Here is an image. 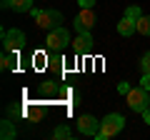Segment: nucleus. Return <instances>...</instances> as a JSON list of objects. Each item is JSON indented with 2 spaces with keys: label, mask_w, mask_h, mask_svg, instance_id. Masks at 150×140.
Returning <instances> with one entry per match:
<instances>
[{
  "label": "nucleus",
  "mask_w": 150,
  "mask_h": 140,
  "mask_svg": "<svg viewBox=\"0 0 150 140\" xmlns=\"http://www.w3.org/2000/svg\"><path fill=\"white\" fill-rule=\"evenodd\" d=\"M123 128H125V118H123L120 113H110V115H105V118L100 120V128H98L95 138H98V140L115 138V135H118Z\"/></svg>",
  "instance_id": "f257e3e1"
},
{
  "label": "nucleus",
  "mask_w": 150,
  "mask_h": 140,
  "mask_svg": "<svg viewBox=\"0 0 150 140\" xmlns=\"http://www.w3.org/2000/svg\"><path fill=\"white\" fill-rule=\"evenodd\" d=\"M30 13L35 18V25L43 28V30H53V28H58L63 23V13H58V10H35L33 8Z\"/></svg>",
  "instance_id": "f03ea898"
},
{
  "label": "nucleus",
  "mask_w": 150,
  "mask_h": 140,
  "mask_svg": "<svg viewBox=\"0 0 150 140\" xmlns=\"http://www.w3.org/2000/svg\"><path fill=\"white\" fill-rule=\"evenodd\" d=\"M148 93L150 90H145L143 85H140V88H130V90L125 93V103H128V108L135 110V113H143V110L148 108V103H150Z\"/></svg>",
  "instance_id": "7ed1b4c3"
},
{
  "label": "nucleus",
  "mask_w": 150,
  "mask_h": 140,
  "mask_svg": "<svg viewBox=\"0 0 150 140\" xmlns=\"http://www.w3.org/2000/svg\"><path fill=\"white\" fill-rule=\"evenodd\" d=\"M23 45H25V33L23 30H18V28L3 30V48H5L8 53H18Z\"/></svg>",
  "instance_id": "20e7f679"
},
{
  "label": "nucleus",
  "mask_w": 150,
  "mask_h": 140,
  "mask_svg": "<svg viewBox=\"0 0 150 140\" xmlns=\"http://www.w3.org/2000/svg\"><path fill=\"white\" fill-rule=\"evenodd\" d=\"M45 43H48V50H63L65 45L70 43V33L58 25V28H53V30L48 33V40H45Z\"/></svg>",
  "instance_id": "39448f33"
},
{
  "label": "nucleus",
  "mask_w": 150,
  "mask_h": 140,
  "mask_svg": "<svg viewBox=\"0 0 150 140\" xmlns=\"http://www.w3.org/2000/svg\"><path fill=\"white\" fill-rule=\"evenodd\" d=\"M98 18H95V10L93 8H83L80 13H78V18H75V30L78 33H90L93 28H95Z\"/></svg>",
  "instance_id": "423d86ee"
},
{
  "label": "nucleus",
  "mask_w": 150,
  "mask_h": 140,
  "mask_svg": "<svg viewBox=\"0 0 150 140\" xmlns=\"http://www.w3.org/2000/svg\"><path fill=\"white\" fill-rule=\"evenodd\" d=\"M98 128H100V123H98L93 115H80V118H78V130H80L83 135H95Z\"/></svg>",
  "instance_id": "0eeeda50"
},
{
  "label": "nucleus",
  "mask_w": 150,
  "mask_h": 140,
  "mask_svg": "<svg viewBox=\"0 0 150 140\" xmlns=\"http://www.w3.org/2000/svg\"><path fill=\"white\" fill-rule=\"evenodd\" d=\"M73 45H75V53H88V50L93 48V38H90V33H78Z\"/></svg>",
  "instance_id": "6e6552de"
},
{
  "label": "nucleus",
  "mask_w": 150,
  "mask_h": 140,
  "mask_svg": "<svg viewBox=\"0 0 150 140\" xmlns=\"http://www.w3.org/2000/svg\"><path fill=\"white\" fill-rule=\"evenodd\" d=\"M118 33L123 35V38H128V35L138 33V20H133V18H128V15H125L123 20L118 23Z\"/></svg>",
  "instance_id": "1a4fd4ad"
},
{
  "label": "nucleus",
  "mask_w": 150,
  "mask_h": 140,
  "mask_svg": "<svg viewBox=\"0 0 150 140\" xmlns=\"http://www.w3.org/2000/svg\"><path fill=\"white\" fill-rule=\"evenodd\" d=\"M3 8H13L15 13H30L33 0H3Z\"/></svg>",
  "instance_id": "9d476101"
},
{
  "label": "nucleus",
  "mask_w": 150,
  "mask_h": 140,
  "mask_svg": "<svg viewBox=\"0 0 150 140\" xmlns=\"http://www.w3.org/2000/svg\"><path fill=\"white\" fill-rule=\"evenodd\" d=\"M53 138H55V140H70V138H73V133H70L68 125H60V128H55Z\"/></svg>",
  "instance_id": "9b49d317"
},
{
  "label": "nucleus",
  "mask_w": 150,
  "mask_h": 140,
  "mask_svg": "<svg viewBox=\"0 0 150 140\" xmlns=\"http://www.w3.org/2000/svg\"><path fill=\"white\" fill-rule=\"evenodd\" d=\"M138 33L140 35H150V15H143L138 20Z\"/></svg>",
  "instance_id": "f8f14e48"
},
{
  "label": "nucleus",
  "mask_w": 150,
  "mask_h": 140,
  "mask_svg": "<svg viewBox=\"0 0 150 140\" xmlns=\"http://www.w3.org/2000/svg\"><path fill=\"white\" fill-rule=\"evenodd\" d=\"M15 68V53H8L5 50V55H3V70H13Z\"/></svg>",
  "instance_id": "ddd939ff"
},
{
  "label": "nucleus",
  "mask_w": 150,
  "mask_h": 140,
  "mask_svg": "<svg viewBox=\"0 0 150 140\" xmlns=\"http://www.w3.org/2000/svg\"><path fill=\"white\" fill-rule=\"evenodd\" d=\"M0 138H3V140H8V138H15V128H13V125L8 123V120L3 123V133H0Z\"/></svg>",
  "instance_id": "4468645a"
},
{
  "label": "nucleus",
  "mask_w": 150,
  "mask_h": 140,
  "mask_svg": "<svg viewBox=\"0 0 150 140\" xmlns=\"http://www.w3.org/2000/svg\"><path fill=\"white\" fill-rule=\"evenodd\" d=\"M125 15H128V18H133V20H140V18H143V10H140L138 5H130L128 10H125Z\"/></svg>",
  "instance_id": "2eb2a0df"
},
{
  "label": "nucleus",
  "mask_w": 150,
  "mask_h": 140,
  "mask_svg": "<svg viewBox=\"0 0 150 140\" xmlns=\"http://www.w3.org/2000/svg\"><path fill=\"white\" fill-rule=\"evenodd\" d=\"M140 68H143V73H150V53L143 55V60H140Z\"/></svg>",
  "instance_id": "dca6fc26"
},
{
  "label": "nucleus",
  "mask_w": 150,
  "mask_h": 140,
  "mask_svg": "<svg viewBox=\"0 0 150 140\" xmlns=\"http://www.w3.org/2000/svg\"><path fill=\"white\" fill-rule=\"evenodd\" d=\"M140 85H143L145 90H150V73H143V80H140Z\"/></svg>",
  "instance_id": "f3484780"
},
{
  "label": "nucleus",
  "mask_w": 150,
  "mask_h": 140,
  "mask_svg": "<svg viewBox=\"0 0 150 140\" xmlns=\"http://www.w3.org/2000/svg\"><path fill=\"white\" fill-rule=\"evenodd\" d=\"M78 3H80V8H93L95 5V0H78Z\"/></svg>",
  "instance_id": "a211bd4d"
},
{
  "label": "nucleus",
  "mask_w": 150,
  "mask_h": 140,
  "mask_svg": "<svg viewBox=\"0 0 150 140\" xmlns=\"http://www.w3.org/2000/svg\"><path fill=\"white\" fill-rule=\"evenodd\" d=\"M118 90H120V93H123V95H125V93L130 90V85H128V83H120V85H118Z\"/></svg>",
  "instance_id": "6ab92c4d"
},
{
  "label": "nucleus",
  "mask_w": 150,
  "mask_h": 140,
  "mask_svg": "<svg viewBox=\"0 0 150 140\" xmlns=\"http://www.w3.org/2000/svg\"><path fill=\"white\" fill-rule=\"evenodd\" d=\"M140 115H143V118H145V123H150V108H145V110H143V113H140Z\"/></svg>",
  "instance_id": "aec40b11"
}]
</instances>
